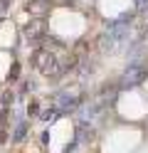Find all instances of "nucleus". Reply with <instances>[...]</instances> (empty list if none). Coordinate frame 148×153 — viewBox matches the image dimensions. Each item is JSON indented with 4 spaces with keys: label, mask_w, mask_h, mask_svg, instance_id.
Masks as SVG:
<instances>
[{
    "label": "nucleus",
    "mask_w": 148,
    "mask_h": 153,
    "mask_svg": "<svg viewBox=\"0 0 148 153\" xmlns=\"http://www.w3.org/2000/svg\"><path fill=\"white\" fill-rule=\"evenodd\" d=\"M146 3H148V0H138V5H146Z\"/></svg>",
    "instance_id": "obj_1"
}]
</instances>
